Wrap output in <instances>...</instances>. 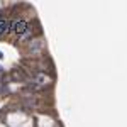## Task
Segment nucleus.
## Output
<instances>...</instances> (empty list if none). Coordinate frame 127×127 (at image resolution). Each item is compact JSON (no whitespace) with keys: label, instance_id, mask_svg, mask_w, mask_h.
<instances>
[{"label":"nucleus","instance_id":"nucleus-1","mask_svg":"<svg viewBox=\"0 0 127 127\" xmlns=\"http://www.w3.org/2000/svg\"><path fill=\"white\" fill-rule=\"evenodd\" d=\"M12 31H14L15 34L22 36V34H26V31H27V24H26L24 20H15V22L12 24Z\"/></svg>","mask_w":127,"mask_h":127},{"label":"nucleus","instance_id":"nucleus-2","mask_svg":"<svg viewBox=\"0 0 127 127\" xmlns=\"http://www.w3.org/2000/svg\"><path fill=\"white\" fill-rule=\"evenodd\" d=\"M9 29H12V24L9 19H0V34H5Z\"/></svg>","mask_w":127,"mask_h":127}]
</instances>
